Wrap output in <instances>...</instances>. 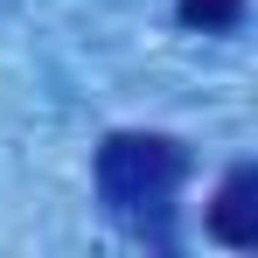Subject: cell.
<instances>
[{
  "label": "cell",
  "mask_w": 258,
  "mask_h": 258,
  "mask_svg": "<svg viewBox=\"0 0 258 258\" xmlns=\"http://www.w3.org/2000/svg\"><path fill=\"white\" fill-rule=\"evenodd\" d=\"M244 0H181V28H237Z\"/></svg>",
  "instance_id": "3957f363"
},
{
  "label": "cell",
  "mask_w": 258,
  "mask_h": 258,
  "mask_svg": "<svg viewBox=\"0 0 258 258\" xmlns=\"http://www.w3.org/2000/svg\"><path fill=\"white\" fill-rule=\"evenodd\" d=\"M188 174V154L161 140V133H112L105 154H98V196L112 203L119 216H140V210H161Z\"/></svg>",
  "instance_id": "6da1fadb"
},
{
  "label": "cell",
  "mask_w": 258,
  "mask_h": 258,
  "mask_svg": "<svg viewBox=\"0 0 258 258\" xmlns=\"http://www.w3.org/2000/svg\"><path fill=\"white\" fill-rule=\"evenodd\" d=\"M210 237L216 244H237V251L258 244V168L251 161L223 174V188H216V203H210Z\"/></svg>",
  "instance_id": "7a4b0ae2"
}]
</instances>
